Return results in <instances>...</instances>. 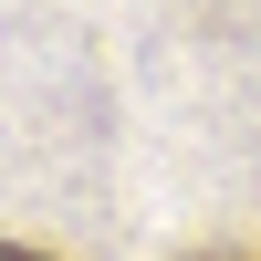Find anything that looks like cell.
<instances>
[{"label":"cell","instance_id":"cell-1","mask_svg":"<svg viewBox=\"0 0 261 261\" xmlns=\"http://www.w3.org/2000/svg\"><path fill=\"white\" fill-rule=\"evenodd\" d=\"M0 261H42V251H32V241H11V251H0Z\"/></svg>","mask_w":261,"mask_h":261}]
</instances>
